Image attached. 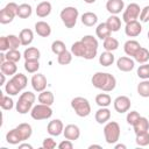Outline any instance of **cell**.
Listing matches in <instances>:
<instances>
[{"instance_id": "cell-24", "label": "cell", "mask_w": 149, "mask_h": 149, "mask_svg": "<svg viewBox=\"0 0 149 149\" xmlns=\"http://www.w3.org/2000/svg\"><path fill=\"white\" fill-rule=\"evenodd\" d=\"M19 37H20V41H21V45L27 47V45H29L33 42V40H34V33H33L31 29L26 28V29H22L20 31Z\"/></svg>"}, {"instance_id": "cell-59", "label": "cell", "mask_w": 149, "mask_h": 149, "mask_svg": "<svg viewBox=\"0 0 149 149\" xmlns=\"http://www.w3.org/2000/svg\"><path fill=\"white\" fill-rule=\"evenodd\" d=\"M148 40H149V31H148Z\"/></svg>"}, {"instance_id": "cell-37", "label": "cell", "mask_w": 149, "mask_h": 149, "mask_svg": "<svg viewBox=\"0 0 149 149\" xmlns=\"http://www.w3.org/2000/svg\"><path fill=\"white\" fill-rule=\"evenodd\" d=\"M102 45H104V49L106 51H114V50H116L119 48V41L115 37L109 36V37L104 40Z\"/></svg>"}, {"instance_id": "cell-29", "label": "cell", "mask_w": 149, "mask_h": 149, "mask_svg": "<svg viewBox=\"0 0 149 149\" xmlns=\"http://www.w3.org/2000/svg\"><path fill=\"white\" fill-rule=\"evenodd\" d=\"M16 128H17V130H19V133H20V135H21V137H22L23 141L30 139V136L33 134V128H31V126L29 123L22 122L19 126H16Z\"/></svg>"}, {"instance_id": "cell-39", "label": "cell", "mask_w": 149, "mask_h": 149, "mask_svg": "<svg viewBox=\"0 0 149 149\" xmlns=\"http://www.w3.org/2000/svg\"><path fill=\"white\" fill-rule=\"evenodd\" d=\"M137 93L140 97H143V98L149 97V80L148 79H143L137 85Z\"/></svg>"}, {"instance_id": "cell-46", "label": "cell", "mask_w": 149, "mask_h": 149, "mask_svg": "<svg viewBox=\"0 0 149 149\" xmlns=\"http://www.w3.org/2000/svg\"><path fill=\"white\" fill-rule=\"evenodd\" d=\"M136 73L139 76V78H141V79H149V64L144 63V64L140 65Z\"/></svg>"}, {"instance_id": "cell-32", "label": "cell", "mask_w": 149, "mask_h": 149, "mask_svg": "<svg viewBox=\"0 0 149 149\" xmlns=\"http://www.w3.org/2000/svg\"><path fill=\"white\" fill-rule=\"evenodd\" d=\"M115 58H114V55L112 51H104L101 52V55L99 56V63L102 65V66H109L114 63Z\"/></svg>"}, {"instance_id": "cell-56", "label": "cell", "mask_w": 149, "mask_h": 149, "mask_svg": "<svg viewBox=\"0 0 149 149\" xmlns=\"http://www.w3.org/2000/svg\"><path fill=\"white\" fill-rule=\"evenodd\" d=\"M114 148H115V149H126L127 147H126L125 144H115Z\"/></svg>"}, {"instance_id": "cell-26", "label": "cell", "mask_w": 149, "mask_h": 149, "mask_svg": "<svg viewBox=\"0 0 149 149\" xmlns=\"http://www.w3.org/2000/svg\"><path fill=\"white\" fill-rule=\"evenodd\" d=\"M81 23L86 27H93L98 22V16L93 12H86L81 15Z\"/></svg>"}, {"instance_id": "cell-54", "label": "cell", "mask_w": 149, "mask_h": 149, "mask_svg": "<svg viewBox=\"0 0 149 149\" xmlns=\"http://www.w3.org/2000/svg\"><path fill=\"white\" fill-rule=\"evenodd\" d=\"M5 61H6V54H3V51H2V52L0 54V64L3 63Z\"/></svg>"}, {"instance_id": "cell-25", "label": "cell", "mask_w": 149, "mask_h": 149, "mask_svg": "<svg viewBox=\"0 0 149 149\" xmlns=\"http://www.w3.org/2000/svg\"><path fill=\"white\" fill-rule=\"evenodd\" d=\"M111 34H112V31H111V29L108 28V26H107L106 22L99 23V24L97 26V28H95V35H97V37H99V38L102 40V41H104L105 38L109 37Z\"/></svg>"}, {"instance_id": "cell-47", "label": "cell", "mask_w": 149, "mask_h": 149, "mask_svg": "<svg viewBox=\"0 0 149 149\" xmlns=\"http://www.w3.org/2000/svg\"><path fill=\"white\" fill-rule=\"evenodd\" d=\"M8 42H9V48L10 49H19V47L21 45V41H20V37L16 36V35H8Z\"/></svg>"}, {"instance_id": "cell-27", "label": "cell", "mask_w": 149, "mask_h": 149, "mask_svg": "<svg viewBox=\"0 0 149 149\" xmlns=\"http://www.w3.org/2000/svg\"><path fill=\"white\" fill-rule=\"evenodd\" d=\"M71 52L72 55H74L76 57H83L85 56L86 54V47L84 44V42L80 40V41H77L74 42L72 45H71Z\"/></svg>"}, {"instance_id": "cell-21", "label": "cell", "mask_w": 149, "mask_h": 149, "mask_svg": "<svg viewBox=\"0 0 149 149\" xmlns=\"http://www.w3.org/2000/svg\"><path fill=\"white\" fill-rule=\"evenodd\" d=\"M0 71L2 73H5L6 76H14L17 71V65L15 62L5 61L3 63L0 64Z\"/></svg>"}, {"instance_id": "cell-16", "label": "cell", "mask_w": 149, "mask_h": 149, "mask_svg": "<svg viewBox=\"0 0 149 149\" xmlns=\"http://www.w3.org/2000/svg\"><path fill=\"white\" fill-rule=\"evenodd\" d=\"M63 134H64L65 139H68L70 141H76L80 136V129H79V127L77 125H72L71 123V125L65 126Z\"/></svg>"}, {"instance_id": "cell-3", "label": "cell", "mask_w": 149, "mask_h": 149, "mask_svg": "<svg viewBox=\"0 0 149 149\" xmlns=\"http://www.w3.org/2000/svg\"><path fill=\"white\" fill-rule=\"evenodd\" d=\"M71 107L74 113L80 118H86L91 113V105L84 97H76L71 100Z\"/></svg>"}, {"instance_id": "cell-51", "label": "cell", "mask_w": 149, "mask_h": 149, "mask_svg": "<svg viewBox=\"0 0 149 149\" xmlns=\"http://www.w3.org/2000/svg\"><path fill=\"white\" fill-rule=\"evenodd\" d=\"M9 48V42H8V37L7 36H1L0 37V50L1 51H8Z\"/></svg>"}, {"instance_id": "cell-9", "label": "cell", "mask_w": 149, "mask_h": 149, "mask_svg": "<svg viewBox=\"0 0 149 149\" xmlns=\"http://www.w3.org/2000/svg\"><path fill=\"white\" fill-rule=\"evenodd\" d=\"M140 13H141V8L137 3L135 2H132L129 3L126 9L123 10V14H122V20L127 23V22H130V21H135L140 17Z\"/></svg>"}, {"instance_id": "cell-30", "label": "cell", "mask_w": 149, "mask_h": 149, "mask_svg": "<svg viewBox=\"0 0 149 149\" xmlns=\"http://www.w3.org/2000/svg\"><path fill=\"white\" fill-rule=\"evenodd\" d=\"M37 99H38V102L44 104V105H49V106H51L54 104V101H55V97H54L52 92L45 91V90L42 91V92H40Z\"/></svg>"}, {"instance_id": "cell-44", "label": "cell", "mask_w": 149, "mask_h": 149, "mask_svg": "<svg viewBox=\"0 0 149 149\" xmlns=\"http://www.w3.org/2000/svg\"><path fill=\"white\" fill-rule=\"evenodd\" d=\"M20 59H21V54L17 49H9L8 51H6V61L17 63Z\"/></svg>"}, {"instance_id": "cell-52", "label": "cell", "mask_w": 149, "mask_h": 149, "mask_svg": "<svg viewBox=\"0 0 149 149\" xmlns=\"http://www.w3.org/2000/svg\"><path fill=\"white\" fill-rule=\"evenodd\" d=\"M58 148L59 149H72L73 148V143H72V141H70V140H64V141H62L59 144H58Z\"/></svg>"}, {"instance_id": "cell-35", "label": "cell", "mask_w": 149, "mask_h": 149, "mask_svg": "<svg viewBox=\"0 0 149 149\" xmlns=\"http://www.w3.org/2000/svg\"><path fill=\"white\" fill-rule=\"evenodd\" d=\"M23 57H24V61H28V59H40L41 52H40V50L37 48L29 47V48H27L23 51Z\"/></svg>"}, {"instance_id": "cell-4", "label": "cell", "mask_w": 149, "mask_h": 149, "mask_svg": "<svg viewBox=\"0 0 149 149\" xmlns=\"http://www.w3.org/2000/svg\"><path fill=\"white\" fill-rule=\"evenodd\" d=\"M78 15H79L78 9L72 6L64 7L59 13V17L66 28H73L76 26Z\"/></svg>"}, {"instance_id": "cell-14", "label": "cell", "mask_w": 149, "mask_h": 149, "mask_svg": "<svg viewBox=\"0 0 149 149\" xmlns=\"http://www.w3.org/2000/svg\"><path fill=\"white\" fill-rule=\"evenodd\" d=\"M123 8H125L123 0H107L106 2V9L112 15H118L123 10Z\"/></svg>"}, {"instance_id": "cell-38", "label": "cell", "mask_w": 149, "mask_h": 149, "mask_svg": "<svg viewBox=\"0 0 149 149\" xmlns=\"http://www.w3.org/2000/svg\"><path fill=\"white\" fill-rule=\"evenodd\" d=\"M24 69L29 73H36L40 69V62L38 59H28L24 61Z\"/></svg>"}, {"instance_id": "cell-10", "label": "cell", "mask_w": 149, "mask_h": 149, "mask_svg": "<svg viewBox=\"0 0 149 149\" xmlns=\"http://www.w3.org/2000/svg\"><path fill=\"white\" fill-rule=\"evenodd\" d=\"M113 105H114V109L118 113L122 114V113H126L130 109L132 102H130V99L127 95H119L114 99Z\"/></svg>"}, {"instance_id": "cell-7", "label": "cell", "mask_w": 149, "mask_h": 149, "mask_svg": "<svg viewBox=\"0 0 149 149\" xmlns=\"http://www.w3.org/2000/svg\"><path fill=\"white\" fill-rule=\"evenodd\" d=\"M30 115L34 120H47L52 116V109L51 106L44 105V104H37L33 106L30 111Z\"/></svg>"}, {"instance_id": "cell-12", "label": "cell", "mask_w": 149, "mask_h": 149, "mask_svg": "<svg viewBox=\"0 0 149 149\" xmlns=\"http://www.w3.org/2000/svg\"><path fill=\"white\" fill-rule=\"evenodd\" d=\"M47 132L51 136H59L64 132V125L59 119H54L51 120L48 126H47Z\"/></svg>"}, {"instance_id": "cell-5", "label": "cell", "mask_w": 149, "mask_h": 149, "mask_svg": "<svg viewBox=\"0 0 149 149\" xmlns=\"http://www.w3.org/2000/svg\"><path fill=\"white\" fill-rule=\"evenodd\" d=\"M120 133H121V129H120V126L118 122H115V121L106 122V125L104 127V136L108 144L116 143L120 139Z\"/></svg>"}, {"instance_id": "cell-43", "label": "cell", "mask_w": 149, "mask_h": 149, "mask_svg": "<svg viewBox=\"0 0 149 149\" xmlns=\"http://www.w3.org/2000/svg\"><path fill=\"white\" fill-rule=\"evenodd\" d=\"M65 50H66V47H65V43L63 41L56 40V41L52 42V44H51V51L55 55H59V54H62Z\"/></svg>"}, {"instance_id": "cell-31", "label": "cell", "mask_w": 149, "mask_h": 149, "mask_svg": "<svg viewBox=\"0 0 149 149\" xmlns=\"http://www.w3.org/2000/svg\"><path fill=\"white\" fill-rule=\"evenodd\" d=\"M106 23H107V26H108V28L111 29L112 33L119 31L120 28H121V19H120L118 15H111V16L107 19Z\"/></svg>"}, {"instance_id": "cell-2", "label": "cell", "mask_w": 149, "mask_h": 149, "mask_svg": "<svg viewBox=\"0 0 149 149\" xmlns=\"http://www.w3.org/2000/svg\"><path fill=\"white\" fill-rule=\"evenodd\" d=\"M35 100H36V95L33 92L24 91L23 93H21V95L16 102L15 108L20 114H27L28 112L31 111Z\"/></svg>"}, {"instance_id": "cell-57", "label": "cell", "mask_w": 149, "mask_h": 149, "mask_svg": "<svg viewBox=\"0 0 149 149\" xmlns=\"http://www.w3.org/2000/svg\"><path fill=\"white\" fill-rule=\"evenodd\" d=\"M92 148H101V146H99V144H91L88 147V149H92Z\"/></svg>"}, {"instance_id": "cell-40", "label": "cell", "mask_w": 149, "mask_h": 149, "mask_svg": "<svg viewBox=\"0 0 149 149\" xmlns=\"http://www.w3.org/2000/svg\"><path fill=\"white\" fill-rule=\"evenodd\" d=\"M0 106H1V108L2 109H5V111H10L13 107H14V101H13V99L7 94H1V100H0Z\"/></svg>"}, {"instance_id": "cell-22", "label": "cell", "mask_w": 149, "mask_h": 149, "mask_svg": "<svg viewBox=\"0 0 149 149\" xmlns=\"http://www.w3.org/2000/svg\"><path fill=\"white\" fill-rule=\"evenodd\" d=\"M6 141H7L9 144H13V146L20 144L21 142H23V140H22V137H21V135H20V133H19V130H17L16 127L13 128V129H10V130L6 134Z\"/></svg>"}, {"instance_id": "cell-55", "label": "cell", "mask_w": 149, "mask_h": 149, "mask_svg": "<svg viewBox=\"0 0 149 149\" xmlns=\"http://www.w3.org/2000/svg\"><path fill=\"white\" fill-rule=\"evenodd\" d=\"M5 76H6V74H5V73H2V72L0 73V77H1V84H0V85H3V84H5V80H6Z\"/></svg>"}, {"instance_id": "cell-50", "label": "cell", "mask_w": 149, "mask_h": 149, "mask_svg": "<svg viewBox=\"0 0 149 149\" xmlns=\"http://www.w3.org/2000/svg\"><path fill=\"white\" fill-rule=\"evenodd\" d=\"M140 21L146 23V22H149V6H146L141 9V13H140Z\"/></svg>"}, {"instance_id": "cell-41", "label": "cell", "mask_w": 149, "mask_h": 149, "mask_svg": "<svg viewBox=\"0 0 149 149\" xmlns=\"http://www.w3.org/2000/svg\"><path fill=\"white\" fill-rule=\"evenodd\" d=\"M72 61V52L71 51H63L62 54L57 55V62L61 64V65H68L70 64Z\"/></svg>"}, {"instance_id": "cell-1", "label": "cell", "mask_w": 149, "mask_h": 149, "mask_svg": "<svg viewBox=\"0 0 149 149\" xmlns=\"http://www.w3.org/2000/svg\"><path fill=\"white\" fill-rule=\"evenodd\" d=\"M92 85L104 92H111L116 86V79L113 74L107 72H95L91 78Z\"/></svg>"}, {"instance_id": "cell-42", "label": "cell", "mask_w": 149, "mask_h": 149, "mask_svg": "<svg viewBox=\"0 0 149 149\" xmlns=\"http://www.w3.org/2000/svg\"><path fill=\"white\" fill-rule=\"evenodd\" d=\"M135 142L140 147H146L149 144V132H143L140 134H136Z\"/></svg>"}, {"instance_id": "cell-8", "label": "cell", "mask_w": 149, "mask_h": 149, "mask_svg": "<svg viewBox=\"0 0 149 149\" xmlns=\"http://www.w3.org/2000/svg\"><path fill=\"white\" fill-rule=\"evenodd\" d=\"M81 41L84 42L85 47H86V54L84 56L85 59H93L97 56L98 52V41L95 37H93L92 35H85Z\"/></svg>"}, {"instance_id": "cell-23", "label": "cell", "mask_w": 149, "mask_h": 149, "mask_svg": "<svg viewBox=\"0 0 149 149\" xmlns=\"http://www.w3.org/2000/svg\"><path fill=\"white\" fill-rule=\"evenodd\" d=\"M133 129H134L135 134L148 132L149 130V121H148V119L144 118V116H140V119L133 125Z\"/></svg>"}, {"instance_id": "cell-48", "label": "cell", "mask_w": 149, "mask_h": 149, "mask_svg": "<svg viewBox=\"0 0 149 149\" xmlns=\"http://www.w3.org/2000/svg\"><path fill=\"white\" fill-rule=\"evenodd\" d=\"M140 113L139 112H136V111H130V112H128V114H127V118H126V120H127V123L128 125H130V126H133L139 119H140Z\"/></svg>"}, {"instance_id": "cell-13", "label": "cell", "mask_w": 149, "mask_h": 149, "mask_svg": "<svg viewBox=\"0 0 149 149\" xmlns=\"http://www.w3.org/2000/svg\"><path fill=\"white\" fill-rule=\"evenodd\" d=\"M141 31H142V26L137 20L127 22L125 26V33L129 37H136L141 34Z\"/></svg>"}, {"instance_id": "cell-33", "label": "cell", "mask_w": 149, "mask_h": 149, "mask_svg": "<svg viewBox=\"0 0 149 149\" xmlns=\"http://www.w3.org/2000/svg\"><path fill=\"white\" fill-rule=\"evenodd\" d=\"M134 59H135L137 63H140V64L147 63V62L149 61V50L146 49V48H143V47H141V48L137 50V52L134 55Z\"/></svg>"}, {"instance_id": "cell-17", "label": "cell", "mask_w": 149, "mask_h": 149, "mask_svg": "<svg viewBox=\"0 0 149 149\" xmlns=\"http://www.w3.org/2000/svg\"><path fill=\"white\" fill-rule=\"evenodd\" d=\"M35 31L41 37H48L51 34V27L45 21H37L35 23Z\"/></svg>"}, {"instance_id": "cell-49", "label": "cell", "mask_w": 149, "mask_h": 149, "mask_svg": "<svg viewBox=\"0 0 149 149\" xmlns=\"http://www.w3.org/2000/svg\"><path fill=\"white\" fill-rule=\"evenodd\" d=\"M56 141L52 139V137H45L43 140V143H42V148L43 149H54L56 148Z\"/></svg>"}, {"instance_id": "cell-20", "label": "cell", "mask_w": 149, "mask_h": 149, "mask_svg": "<svg viewBox=\"0 0 149 149\" xmlns=\"http://www.w3.org/2000/svg\"><path fill=\"white\" fill-rule=\"evenodd\" d=\"M141 48L140 43L135 40H128L125 44H123V50L126 52L127 56H130V57H134V55L137 52V50Z\"/></svg>"}, {"instance_id": "cell-18", "label": "cell", "mask_w": 149, "mask_h": 149, "mask_svg": "<svg viewBox=\"0 0 149 149\" xmlns=\"http://www.w3.org/2000/svg\"><path fill=\"white\" fill-rule=\"evenodd\" d=\"M94 119H95V121H97L99 125L106 123V122H108L109 119H111V111H109L107 107H100V108L95 112Z\"/></svg>"}, {"instance_id": "cell-6", "label": "cell", "mask_w": 149, "mask_h": 149, "mask_svg": "<svg viewBox=\"0 0 149 149\" xmlns=\"http://www.w3.org/2000/svg\"><path fill=\"white\" fill-rule=\"evenodd\" d=\"M17 8L19 5L15 2H8L0 12V23L7 24L10 23L15 16H17Z\"/></svg>"}, {"instance_id": "cell-28", "label": "cell", "mask_w": 149, "mask_h": 149, "mask_svg": "<svg viewBox=\"0 0 149 149\" xmlns=\"http://www.w3.org/2000/svg\"><path fill=\"white\" fill-rule=\"evenodd\" d=\"M10 80L17 86V88L20 91L24 90L27 86V83H28V79H27L26 74H23V73H15L14 76H12Z\"/></svg>"}, {"instance_id": "cell-15", "label": "cell", "mask_w": 149, "mask_h": 149, "mask_svg": "<svg viewBox=\"0 0 149 149\" xmlns=\"http://www.w3.org/2000/svg\"><path fill=\"white\" fill-rule=\"evenodd\" d=\"M116 66H118V69H119L120 71H122V72H129V71H132V70L134 69L135 62H134V59H132L130 57L123 56V57H120V58L116 61Z\"/></svg>"}, {"instance_id": "cell-58", "label": "cell", "mask_w": 149, "mask_h": 149, "mask_svg": "<svg viewBox=\"0 0 149 149\" xmlns=\"http://www.w3.org/2000/svg\"><path fill=\"white\" fill-rule=\"evenodd\" d=\"M86 3H93V2H95L97 0H84Z\"/></svg>"}, {"instance_id": "cell-45", "label": "cell", "mask_w": 149, "mask_h": 149, "mask_svg": "<svg viewBox=\"0 0 149 149\" xmlns=\"http://www.w3.org/2000/svg\"><path fill=\"white\" fill-rule=\"evenodd\" d=\"M5 92L8 94V95H16V94H19L21 91L17 88V86L9 79L8 80V83L6 84V86H5Z\"/></svg>"}, {"instance_id": "cell-53", "label": "cell", "mask_w": 149, "mask_h": 149, "mask_svg": "<svg viewBox=\"0 0 149 149\" xmlns=\"http://www.w3.org/2000/svg\"><path fill=\"white\" fill-rule=\"evenodd\" d=\"M23 148H28V149H33V146L29 143H20L19 144V149H23Z\"/></svg>"}, {"instance_id": "cell-60", "label": "cell", "mask_w": 149, "mask_h": 149, "mask_svg": "<svg viewBox=\"0 0 149 149\" xmlns=\"http://www.w3.org/2000/svg\"><path fill=\"white\" fill-rule=\"evenodd\" d=\"M35 1H37V0H35Z\"/></svg>"}, {"instance_id": "cell-11", "label": "cell", "mask_w": 149, "mask_h": 149, "mask_svg": "<svg viewBox=\"0 0 149 149\" xmlns=\"http://www.w3.org/2000/svg\"><path fill=\"white\" fill-rule=\"evenodd\" d=\"M30 83H31V86H33L34 91H36V92H42L47 87V78L42 73H35V74H33Z\"/></svg>"}, {"instance_id": "cell-36", "label": "cell", "mask_w": 149, "mask_h": 149, "mask_svg": "<svg viewBox=\"0 0 149 149\" xmlns=\"http://www.w3.org/2000/svg\"><path fill=\"white\" fill-rule=\"evenodd\" d=\"M33 13V9H31V6L28 5V3H21L19 5V8H17V16L20 19H28Z\"/></svg>"}, {"instance_id": "cell-19", "label": "cell", "mask_w": 149, "mask_h": 149, "mask_svg": "<svg viewBox=\"0 0 149 149\" xmlns=\"http://www.w3.org/2000/svg\"><path fill=\"white\" fill-rule=\"evenodd\" d=\"M51 9H52V6L49 1H42L36 7V15L38 17H47L48 15H50Z\"/></svg>"}, {"instance_id": "cell-34", "label": "cell", "mask_w": 149, "mask_h": 149, "mask_svg": "<svg viewBox=\"0 0 149 149\" xmlns=\"http://www.w3.org/2000/svg\"><path fill=\"white\" fill-rule=\"evenodd\" d=\"M95 104L99 107H108L112 104V98L108 93H99L95 97Z\"/></svg>"}]
</instances>
